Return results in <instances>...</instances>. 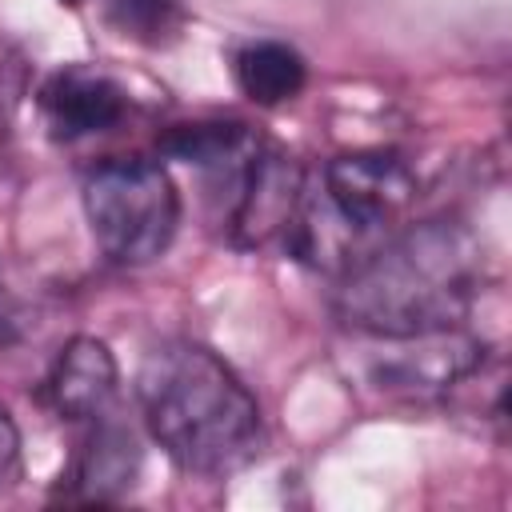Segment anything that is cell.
I'll use <instances>...</instances> for the list:
<instances>
[{"label":"cell","instance_id":"7a4b0ae2","mask_svg":"<svg viewBox=\"0 0 512 512\" xmlns=\"http://www.w3.org/2000/svg\"><path fill=\"white\" fill-rule=\"evenodd\" d=\"M136 400L148 436L184 472L228 476L260 452L256 396L204 344L168 340L152 348L136 376Z\"/></svg>","mask_w":512,"mask_h":512},{"label":"cell","instance_id":"7c38bea8","mask_svg":"<svg viewBox=\"0 0 512 512\" xmlns=\"http://www.w3.org/2000/svg\"><path fill=\"white\" fill-rule=\"evenodd\" d=\"M68 4H76V0H68Z\"/></svg>","mask_w":512,"mask_h":512},{"label":"cell","instance_id":"30bf717a","mask_svg":"<svg viewBox=\"0 0 512 512\" xmlns=\"http://www.w3.org/2000/svg\"><path fill=\"white\" fill-rule=\"evenodd\" d=\"M104 24L132 44L168 48L184 32L180 0H104Z\"/></svg>","mask_w":512,"mask_h":512},{"label":"cell","instance_id":"ba28073f","mask_svg":"<svg viewBox=\"0 0 512 512\" xmlns=\"http://www.w3.org/2000/svg\"><path fill=\"white\" fill-rule=\"evenodd\" d=\"M140 472V444L132 436V428H124L120 420L96 416V432L88 436L80 460H76V496L80 500H116L120 492H128L136 484Z\"/></svg>","mask_w":512,"mask_h":512},{"label":"cell","instance_id":"8fae6325","mask_svg":"<svg viewBox=\"0 0 512 512\" xmlns=\"http://www.w3.org/2000/svg\"><path fill=\"white\" fill-rule=\"evenodd\" d=\"M16 464H20V428H16L12 412L0 404V484L16 472Z\"/></svg>","mask_w":512,"mask_h":512},{"label":"cell","instance_id":"8992f818","mask_svg":"<svg viewBox=\"0 0 512 512\" xmlns=\"http://www.w3.org/2000/svg\"><path fill=\"white\" fill-rule=\"evenodd\" d=\"M128 92L88 64H64L40 84V116L56 140H84L124 120Z\"/></svg>","mask_w":512,"mask_h":512},{"label":"cell","instance_id":"5b68a950","mask_svg":"<svg viewBox=\"0 0 512 512\" xmlns=\"http://www.w3.org/2000/svg\"><path fill=\"white\" fill-rule=\"evenodd\" d=\"M384 344L392 352H384L372 364V384L384 392H396V396H440V392L472 380L488 360L484 340H476L460 328L396 336Z\"/></svg>","mask_w":512,"mask_h":512},{"label":"cell","instance_id":"3957f363","mask_svg":"<svg viewBox=\"0 0 512 512\" xmlns=\"http://www.w3.org/2000/svg\"><path fill=\"white\" fill-rule=\"evenodd\" d=\"M416 192L420 180L400 152H340L316 172V180L304 176L284 248L296 260L340 276L400 228V220L416 204Z\"/></svg>","mask_w":512,"mask_h":512},{"label":"cell","instance_id":"52a82bcc","mask_svg":"<svg viewBox=\"0 0 512 512\" xmlns=\"http://www.w3.org/2000/svg\"><path fill=\"white\" fill-rule=\"evenodd\" d=\"M116 384H120V368L112 348L96 336H72L60 348L44 380V392L64 420H96L108 412Z\"/></svg>","mask_w":512,"mask_h":512},{"label":"cell","instance_id":"277c9868","mask_svg":"<svg viewBox=\"0 0 512 512\" xmlns=\"http://www.w3.org/2000/svg\"><path fill=\"white\" fill-rule=\"evenodd\" d=\"M80 200L96 248L124 268L164 256L180 224L176 184L168 168L148 156H108L92 164Z\"/></svg>","mask_w":512,"mask_h":512},{"label":"cell","instance_id":"6da1fadb","mask_svg":"<svg viewBox=\"0 0 512 512\" xmlns=\"http://www.w3.org/2000/svg\"><path fill=\"white\" fill-rule=\"evenodd\" d=\"M480 292V248L456 220H420L384 236L340 272L336 316L376 340L460 328Z\"/></svg>","mask_w":512,"mask_h":512},{"label":"cell","instance_id":"9c48e42d","mask_svg":"<svg viewBox=\"0 0 512 512\" xmlns=\"http://www.w3.org/2000/svg\"><path fill=\"white\" fill-rule=\"evenodd\" d=\"M232 76H236L240 92L252 104L276 108V104H288V100H296L304 92L308 64L284 40H248L232 56Z\"/></svg>","mask_w":512,"mask_h":512}]
</instances>
